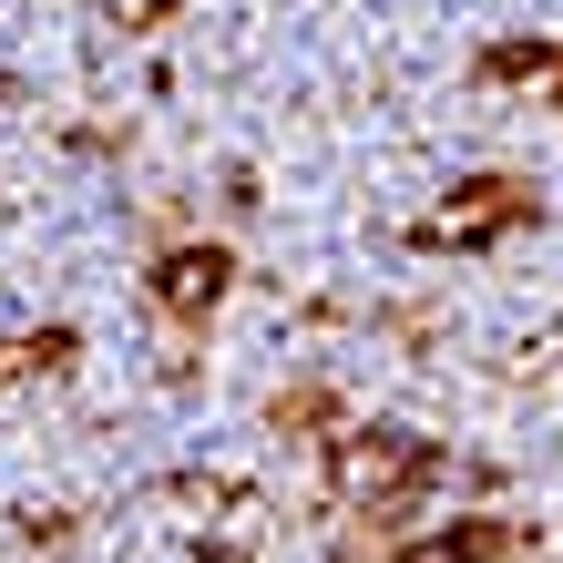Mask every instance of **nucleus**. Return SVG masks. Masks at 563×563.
<instances>
[{
  "label": "nucleus",
  "mask_w": 563,
  "mask_h": 563,
  "mask_svg": "<svg viewBox=\"0 0 563 563\" xmlns=\"http://www.w3.org/2000/svg\"><path fill=\"white\" fill-rule=\"evenodd\" d=\"M512 206H522V195H472V206H461V216H451V225H461V236H482V225H503V216H512Z\"/></svg>",
  "instance_id": "3"
},
{
  "label": "nucleus",
  "mask_w": 563,
  "mask_h": 563,
  "mask_svg": "<svg viewBox=\"0 0 563 563\" xmlns=\"http://www.w3.org/2000/svg\"><path fill=\"white\" fill-rule=\"evenodd\" d=\"M492 543H503V533H492V522H482V533H451V543H410L400 563H482Z\"/></svg>",
  "instance_id": "2"
},
{
  "label": "nucleus",
  "mask_w": 563,
  "mask_h": 563,
  "mask_svg": "<svg viewBox=\"0 0 563 563\" xmlns=\"http://www.w3.org/2000/svg\"><path fill=\"white\" fill-rule=\"evenodd\" d=\"M164 308H185V318H206L216 308V297H225V256L216 246H185V256H164Z\"/></svg>",
  "instance_id": "1"
}]
</instances>
